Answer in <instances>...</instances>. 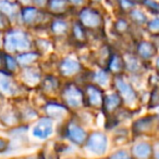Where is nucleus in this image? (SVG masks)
Wrapping results in <instances>:
<instances>
[{
	"label": "nucleus",
	"mask_w": 159,
	"mask_h": 159,
	"mask_svg": "<svg viewBox=\"0 0 159 159\" xmlns=\"http://www.w3.org/2000/svg\"><path fill=\"white\" fill-rule=\"evenodd\" d=\"M3 36V47L6 53H21L28 51L32 48V42L30 35L22 30H8L4 32Z\"/></svg>",
	"instance_id": "f257e3e1"
},
{
	"label": "nucleus",
	"mask_w": 159,
	"mask_h": 159,
	"mask_svg": "<svg viewBox=\"0 0 159 159\" xmlns=\"http://www.w3.org/2000/svg\"><path fill=\"white\" fill-rule=\"evenodd\" d=\"M77 19L86 30H98L104 26V16L102 12L92 7H85L80 10Z\"/></svg>",
	"instance_id": "f03ea898"
},
{
	"label": "nucleus",
	"mask_w": 159,
	"mask_h": 159,
	"mask_svg": "<svg viewBox=\"0 0 159 159\" xmlns=\"http://www.w3.org/2000/svg\"><path fill=\"white\" fill-rule=\"evenodd\" d=\"M61 98L68 108H79L84 104V94L82 89L75 84H68L62 88Z\"/></svg>",
	"instance_id": "7ed1b4c3"
},
{
	"label": "nucleus",
	"mask_w": 159,
	"mask_h": 159,
	"mask_svg": "<svg viewBox=\"0 0 159 159\" xmlns=\"http://www.w3.org/2000/svg\"><path fill=\"white\" fill-rule=\"evenodd\" d=\"M46 15L47 12L32 4V6L21 7L19 17L24 25L30 26V27H37L44 23Z\"/></svg>",
	"instance_id": "20e7f679"
},
{
	"label": "nucleus",
	"mask_w": 159,
	"mask_h": 159,
	"mask_svg": "<svg viewBox=\"0 0 159 159\" xmlns=\"http://www.w3.org/2000/svg\"><path fill=\"white\" fill-rule=\"evenodd\" d=\"M84 145L87 151L94 155H104L108 148V138L104 132L94 131L87 134Z\"/></svg>",
	"instance_id": "39448f33"
},
{
	"label": "nucleus",
	"mask_w": 159,
	"mask_h": 159,
	"mask_svg": "<svg viewBox=\"0 0 159 159\" xmlns=\"http://www.w3.org/2000/svg\"><path fill=\"white\" fill-rule=\"evenodd\" d=\"M113 84L117 90V93L120 95L121 100L127 105H133L137 101V93L133 87L122 77V75H116L113 79Z\"/></svg>",
	"instance_id": "423d86ee"
},
{
	"label": "nucleus",
	"mask_w": 159,
	"mask_h": 159,
	"mask_svg": "<svg viewBox=\"0 0 159 159\" xmlns=\"http://www.w3.org/2000/svg\"><path fill=\"white\" fill-rule=\"evenodd\" d=\"M64 134L73 144L77 145V146H83L87 138V132L85 131L84 128L73 120H70L66 125Z\"/></svg>",
	"instance_id": "0eeeda50"
},
{
	"label": "nucleus",
	"mask_w": 159,
	"mask_h": 159,
	"mask_svg": "<svg viewBox=\"0 0 159 159\" xmlns=\"http://www.w3.org/2000/svg\"><path fill=\"white\" fill-rule=\"evenodd\" d=\"M19 91L20 86L13 78L12 74L6 70H0V95L11 98L17 95Z\"/></svg>",
	"instance_id": "6e6552de"
},
{
	"label": "nucleus",
	"mask_w": 159,
	"mask_h": 159,
	"mask_svg": "<svg viewBox=\"0 0 159 159\" xmlns=\"http://www.w3.org/2000/svg\"><path fill=\"white\" fill-rule=\"evenodd\" d=\"M83 94H84V103H86L88 106L93 107V108L102 107L104 93H102L100 87L93 84H87L85 91H83Z\"/></svg>",
	"instance_id": "1a4fd4ad"
},
{
	"label": "nucleus",
	"mask_w": 159,
	"mask_h": 159,
	"mask_svg": "<svg viewBox=\"0 0 159 159\" xmlns=\"http://www.w3.org/2000/svg\"><path fill=\"white\" fill-rule=\"evenodd\" d=\"M59 73L62 77H73L82 71V65L77 59L72 57H67L59 63Z\"/></svg>",
	"instance_id": "9d476101"
},
{
	"label": "nucleus",
	"mask_w": 159,
	"mask_h": 159,
	"mask_svg": "<svg viewBox=\"0 0 159 159\" xmlns=\"http://www.w3.org/2000/svg\"><path fill=\"white\" fill-rule=\"evenodd\" d=\"M53 132V121L49 117H42L37 121L33 129V134L34 136L42 140L48 139Z\"/></svg>",
	"instance_id": "9b49d317"
},
{
	"label": "nucleus",
	"mask_w": 159,
	"mask_h": 159,
	"mask_svg": "<svg viewBox=\"0 0 159 159\" xmlns=\"http://www.w3.org/2000/svg\"><path fill=\"white\" fill-rule=\"evenodd\" d=\"M20 77L23 84H25L28 87H35L40 82V78H42V74L40 70L36 67L25 66L22 67V70L20 73Z\"/></svg>",
	"instance_id": "f8f14e48"
},
{
	"label": "nucleus",
	"mask_w": 159,
	"mask_h": 159,
	"mask_svg": "<svg viewBox=\"0 0 159 159\" xmlns=\"http://www.w3.org/2000/svg\"><path fill=\"white\" fill-rule=\"evenodd\" d=\"M157 54V47L148 40H140L136 44V55L142 61H149Z\"/></svg>",
	"instance_id": "ddd939ff"
},
{
	"label": "nucleus",
	"mask_w": 159,
	"mask_h": 159,
	"mask_svg": "<svg viewBox=\"0 0 159 159\" xmlns=\"http://www.w3.org/2000/svg\"><path fill=\"white\" fill-rule=\"evenodd\" d=\"M155 121H156V117H152V116L142 117L134 121L133 126H132V131H133L136 135L148 134L152 132L153 128L156 126Z\"/></svg>",
	"instance_id": "4468645a"
},
{
	"label": "nucleus",
	"mask_w": 159,
	"mask_h": 159,
	"mask_svg": "<svg viewBox=\"0 0 159 159\" xmlns=\"http://www.w3.org/2000/svg\"><path fill=\"white\" fill-rule=\"evenodd\" d=\"M154 154L156 153L153 151V146L147 142H138L131 148V156L133 159H152Z\"/></svg>",
	"instance_id": "2eb2a0df"
},
{
	"label": "nucleus",
	"mask_w": 159,
	"mask_h": 159,
	"mask_svg": "<svg viewBox=\"0 0 159 159\" xmlns=\"http://www.w3.org/2000/svg\"><path fill=\"white\" fill-rule=\"evenodd\" d=\"M45 8L47 13H50L51 15L56 16H61L69 12L71 4L68 0H48Z\"/></svg>",
	"instance_id": "dca6fc26"
},
{
	"label": "nucleus",
	"mask_w": 159,
	"mask_h": 159,
	"mask_svg": "<svg viewBox=\"0 0 159 159\" xmlns=\"http://www.w3.org/2000/svg\"><path fill=\"white\" fill-rule=\"evenodd\" d=\"M20 4L13 0H0V11L8 17L12 23L20 15Z\"/></svg>",
	"instance_id": "f3484780"
},
{
	"label": "nucleus",
	"mask_w": 159,
	"mask_h": 159,
	"mask_svg": "<svg viewBox=\"0 0 159 159\" xmlns=\"http://www.w3.org/2000/svg\"><path fill=\"white\" fill-rule=\"evenodd\" d=\"M106 69L113 75H122L124 73V62L123 57L118 52H111L109 60L107 62Z\"/></svg>",
	"instance_id": "a211bd4d"
},
{
	"label": "nucleus",
	"mask_w": 159,
	"mask_h": 159,
	"mask_svg": "<svg viewBox=\"0 0 159 159\" xmlns=\"http://www.w3.org/2000/svg\"><path fill=\"white\" fill-rule=\"evenodd\" d=\"M123 57L124 62V70H127L131 74H140L143 69V61L133 53H125Z\"/></svg>",
	"instance_id": "6ab92c4d"
},
{
	"label": "nucleus",
	"mask_w": 159,
	"mask_h": 159,
	"mask_svg": "<svg viewBox=\"0 0 159 159\" xmlns=\"http://www.w3.org/2000/svg\"><path fill=\"white\" fill-rule=\"evenodd\" d=\"M122 104L123 102L121 100L120 95L117 92H113L110 93V94L104 95L102 107L107 114H115Z\"/></svg>",
	"instance_id": "aec40b11"
},
{
	"label": "nucleus",
	"mask_w": 159,
	"mask_h": 159,
	"mask_svg": "<svg viewBox=\"0 0 159 159\" xmlns=\"http://www.w3.org/2000/svg\"><path fill=\"white\" fill-rule=\"evenodd\" d=\"M45 111L47 114V117L50 119H62L68 114V107H66L63 104L48 103L45 106Z\"/></svg>",
	"instance_id": "412c9836"
},
{
	"label": "nucleus",
	"mask_w": 159,
	"mask_h": 159,
	"mask_svg": "<svg viewBox=\"0 0 159 159\" xmlns=\"http://www.w3.org/2000/svg\"><path fill=\"white\" fill-rule=\"evenodd\" d=\"M50 32L56 37H63L67 36L70 32V25L67 21L62 19H56L52 20L50 23Z\"/></svg>",
	"instance_id": "4be33fe9"
},
{
	"label": "nucleus",
	"mask_w": 159,
	"mask_h": 159,
	"mask_svg": "<svg viewBox=\"0 0 159 159\" xmlns=\"http://www.w3.org/2000/svg\"><path fill=\"white\" fill-rule=\"evenodd\" d=\"M40 54L37 51H25V52H21L17 55L15 60H17L19 66L25 67L31 66L39 59Z\"/></svg>",
	"instance_id": "5701e85b"
},
{
	"label": "nucleus",
	"mask_w": 159,
	"mask_h": 159,
	"mask_svg": "<svg viewBox=\"0 0 159 159\" xmlns=\"http://www.w3.org/2000/svg\"><path fill=\"white\" fill-rule=\"evenodd\" d=\"M71 37L77 42V44H84L87 41V34L86 30L81 25L79 21L75 22L71 28Z\"/></svg>",
	"instance_id": "b1692460"
},
{
	"label": "nucleus",
	"mask_w": 159,
	"mask_h": 159,
	"mask_svg": "<svg viewBox=\"0 0 159 159\" xmlns=\"http://www.w3.org/2000/svg\"><path fill=\"white\" fill-rule=\"evenodd\" d=\"M42 86V90H44L45 92L52 93L58 90V88H59V86H60V82L57 77H55V76H52V75H48L45 77Z\"/></svg>",
	"instance_id": "393cba45"
},
{
	"label": "nucleus",
	"mask_w": 159,
	"mask_h": 159,
	"mask_svg": "<svg viewBox=\"0 0 159 159\" xmlns=\"http://www.w3.org/2000/svg\"><path fill=\"white\" fill-rule=\"evenodd\" d=\"M127 14H129L130 19L132 20V22H134L136 25H140V26L146 25L147 21H148L147 15L145 14L144 11H142L141 9L133 8L132 10H130V12L127 13Z\"/></svg>",
	"instance_id": "a878e982"
},
{
	"label": "nucleus",
	"mask_w": 159,
	"mask_h": 159,
	"mask_svg": "<svg viewBox=\"0 0 159 159\" xmlns=\"http://www.w3.org/2000/svg\"><path fill=\"white\" fill-rule=\"evenodd\" d=\"M93 80L95 82L96 86L98 87H105L108 84L109 80H110V73L107 70L106 68H102L100 70H97L93 74Z\"/></svg>",
	"instance_id": "bb28decb"
},
{
	"label": "nucleus",
	"mask_w": 159,
	"mask_h": 159,
	"mask_svg": "<svg viewBox=\"0 0 159 159\" xmlns=\"http://www.w3.org/2000/svg\"><path fill=\"white\" fill-rule=\"evenodd\" d=\"M130 28H131L130 23L127 22V20L123 19V17H119L113 24V30L118 36H123L125 34H127Z\"/></svg>",
	"instance_id": "cd10ccee"
},
{
	"label": "nucleus",
	"mask_w": 159,
	"mask_h": 159,
	"mask_svg": "<svg viewBox=\"0 0 159 159\" xmlns=\"http://www.w3.org/2000/svg\"><path fill=\"white\" fill-rule=\"evenodd\" d=\"M19 68V64H17L15 57H13L11 54L4 52V70L8 73H15Z\"/></svg>",
	"instance_id": "c85d7f7f"
},
{
	"label": "nucleus",
	"mask_w": 159,
	"mask_h": 159,
	"mask_svg": "<svg viewBox=\"0 0 159 159\" xmlns=\"http://www.w3.org/2000/svg\"><path fill=\"white\" fill-rule=\"evenodd\" d=\"M35 44H36V50L39 54H42V53H46L52 48V42L49 41L47 39H37L35 41Z\"/></svg>",
	"instance_id": "c756f323"
},
{
	"label": "nucleus",
	"mask_w": 159,
	"mask_h": 159,
	"mask_svg": "<svg viewBox=\"0 0 159 159\" xmlns=\"http://www.w3.org/2000/svg\"><path fill=\"white\" fill-rule=\"evenodd\" d=\"M147 26V32L149 33V35L153 36V37H157L159 35V19L155 17V19L151 20V21H147L146 23Z\"/></svg>",
	"instance_id": "7c9ffc66"
},
{
	"label": "nucleus",
	"mask_w": 159,
	"mask_h": 159,
	"mask_svg": "<svg viewBox=\"0 0 159 159\" xmlns=\"http://www.w3.org/2000/svg\"><path fill=\"white\" fill-rule=\"evenodd\" d=\"M117 3L119 6L120 10L124 13H129L130 10H132L135 7V3H133L130 0H117Z\"/></svg>",
	"instance_id": "2f4dec72"
},
{
	"label": "nucleus",
	"mask_w": 159,
	"mask_h": 159,
	"mask_svg": "<svg viewBox=\"0 0 159 159\" xmlns=\"http://www.w3.org/2000/svg\"><path fill=\"white\" fill-rule=\"evenodd\" d=\"M141 4L145 6L149 11H152L155 14H158L159 13V4L156 0H143Z\"/></svg>",
	"instance_id": "473e14b6"
},
{
	"label": "nucleus",
	"mask_w": 159,
	"mask_h": 159,
	"mask_svg": "<svg viewBox=\"0 0 159 159\" xmlns=\"http://www.w3.org/2000/svg\"><path fill=\"white\" fill-rule=\"evenodd\" d=\"M11 28V21L0 11V32L4 33Z\"/></svg>",
	"instance_id": "72a5a7b5"
},
{
	"label": "nucleus",
	"mask_w": 159,
	"mask_h": 159,
	"mask_svg": "<svg viewBox=\"0 0 159 159\" xmlns=\"http://www.w3.org/2000/svg\"><path fill=\"white\" fill-rule=\"evenodd\" d=\"M108 159H133V158H132L131 154L127 153V151H118L115 152L113 154H111Z\"/></svg>",
	"instance_id": "f704fd0d"
},
{
	"label": "nucleus",
	"mask_w": 159,
	"mask_h": 159,
	"mask_svg": "<svg viewBox=\"0 0 159 159\" xmlns=\"http://www.w3.org/2000/svg\"><path fill=\"white\" fill-rule=\"evenodd\" d=\"M149 102H151L152 107H156L158 105V89H157V87H155L154 90L151 92V100H149Z\"/></svg>",
	"instance_id": "c9c22d12"
},
{
	"label": "nucleus",
	"mask_w": 159,
	"mask_h": 159,
	"mask_svg": "<svg viewBox=\"0 0 159 159\" xmlns=\"http://www.w3.org/2000/svg\"><path fill=\"white\" fill-rule=\"evenodd\" d=\"M8 146H9L8 140H6V139H3V138H0V153L6 152Z\"/></svg>",
	"instance_id": "e433bc0d"
},
{
	"label": "nucleus",
	"mask_w": 159,
	"mask_h": 159,
	"mask_svg": "<svg viewBox=\"0 0 159 159\" xmlns=\"http://www.w3.org/2000/svg\"><path fill=\"white\" fill-rule=\"evenodd\" d=\"M48 0H33V4L37 6L38 8H45Z\"/></svg>",
	"instance_id": "4c0bfd02"
},
{
	"label": "nucleus",
	"mask_w": 159,
	"mask_h": 159,
	"mask_svg": "<svg viewBox=\"0 0 159 159\" xmlns=\"http://www.w3.org/2000/svg\"><path fill=\"white\" fill-rule=\"evenodd\" d=\"M17 2L20 4V7L32 6L33 4V0H17Z\"/></svg>",
	"instance_id": "58836bf2"
},
{
	"label": "nucleus",
	"mask_w": 159,
	"mask_h": 159,
	"mask_svg": "<svg viewBox=\"0 0 159 159\" xmlns=\"http://www.w3.org/2000/svg\"><path fill=\"white\" fill-rule=\"evenodd\" d=\"M0 70H4V52L0 51Z\"/></svg>",
	"instance_id": "ea45409f"
},
{
	"label": "nucleus",
	"mask_w": 159,
	"mask_h": 159,
	"mask_svg": "<svg viewBox=\"0 0 159 159\" xmlns=\"http://www.w3.org/2000/svg\"><path fill=\"white\" fill-rule=\"evenodd\" d=\"M71 6H81L85 2V0H68Z\"/></svg>",
	"instance_id": "a19ab883"
},
{
	"label": "nucleus",
	"mask_w": 159,
	"mask_h": 159,
	"mask_svg": "<svg viewBox=\"0 0 159 159\" xmlns=\"http://www.w3.org/2000/svg\"><path fill=\"white\" fill-rule=\"evenodd\" d=\"M2 47H3V35L0 32V49H2Z\"/></svg>",
	"instance_id": "79ce46f5"
},
{
	"label": "nucleus",
	"mask_w": 159,
	"mask_h": 159,
	"mask_svg": "<svg viewBox=\"0 0 159 159\" xmlns=\"http://www.w3.org/2000/svg\"><path fill=\"white\" fill-rule=\"evenodd\" d=\"M130 1H132L133 3H135V4H138V3H142L143 0H130Z\"/></svg>",
	"instance_id": "37998d69"
},
{
	"label": "nucleus",
	"mask_w": 159,
	"mask_h": 159,
	"mask_svg": "<svg viewBox=\"0 0 159 159\" xmlns=\"http://www.w3.org/2000/svg\"><path fill=\"white\" fill-rule=\"evenodd\" d=\"M25 159H44V158H39V157H37V156H31V157H27Z\"/></svg>",
	"instance_id": "c03bdc74"
},
{
	"label": "nucleus",
	"mask_w": 159,
	"mask_h": 159,
	"mask_svg": "<svg viewBox=\"0 0 159 159\" xmlns=\"http://www.w3.org/2000/svg\"><path fill=\"white\" fill-rule=\"evenodd\" d=\"M108 2H110V3H112V2H116L117 3V0H107Z\"/></svg>",
	"instance_id": "a18cd8bd"
},
{
	"label": "nucleus",
	"mask_w": 159,
	"mask_h": 159,
	"mask_svg": "<svg viewBox=\"0 0 159 159\" xmlns=\"http://www.w3.org/2000/svg\"><path fill=\"white\" fill-rule=\"evenodd\" d=\"M92 1H93V2H100L102 0H92Z\"/></svg>",
	"instance_id": "49530a36"
},
{
	"label": "nucleus",
	"mask_w": 159,
	"mask_h": 159,
	"mask_svg": "<svg viewBox=\"0 0 159 159\" xmlns=\"http://www.w3.org/2000/svg\"><path fill=\"white\" fill-rule=\"evenodd\" d=\"M17 159H25V158H17Z\"/></svg>",
	"instance_id": "de8ad7c7"
}]
</instances>
